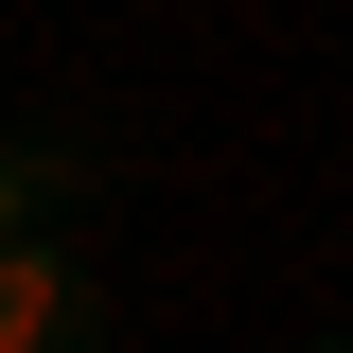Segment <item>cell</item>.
<instances>
[{"label":"cell","mask_w":353,"mask_h":353,"mask_svg":"<svg viewBox=\"0 0 353 353\" xmlns=\"http://www.w3.org/2000/svg\"><path fill=\"white\" fill-rule=\"evenodd\" d=\"M71 336H88V283L18 230V248H0V353H71Z\"/></svg>","instance_id":"1"},{"label":"cell","mask_w":353,"mask_h":353,"mask_svg":"<svg viewBox=\"0 0 353 353\" xmlns=\"http://www.w3.org/2000/svg\"><path fill=\"white\" fill-rule=\"evenodd\" d=\"M36 194H53V176L18 159V141H0V248H18V230H36Z\"/></svg>","instance_id":"2"},{"label":"cell","mask_w":353,"mask_h":353,"mask_svg":"<svg viewBox=\"0 0 353 353\" xmlns=\"http://www.w3.org/2000/svg\"><path fill=\"white\" fill-rule=\"evenodd\" d=\"M336 353H353V336H336Z\"/></svg>","instance_id":"3"}]
</instances>
